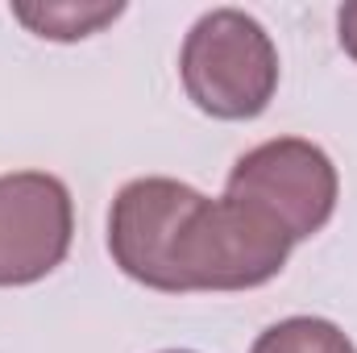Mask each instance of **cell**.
I'll return each mask as SVG.
<instances>
[{
    "label": "cell",
    "mask_w": 357,
    "mask_h": 353,
    "mask_svg": "<svg viewBox=\"0 0 357 353\" xmlns=\"http://www.w3.org/2000/svg\"><path fill=\"white\" fill-rule=\"evenodd\" d=\"M291 258V237L254 208L204 191L183 208L167 246V295L183 291H250L270 283Z\"/></svg>",
    "instance_id": "cell-1"
},
{
    "label": "cell",
    "mask_w": 357,
    "mask_h": 353,
    "mask_svg": "<svg viewBox=\"0 0 357 353\" xmlns=\"http://www.w3.org/2000/svg\"><path fill=\"white\" fill-rule=\"evenodd\" d=\"M187 100L216 121H254L278 91V50L241 8L204 13L178 54Z\"/></svg>",
    "instance_id": "cell-2"
},
{
    "label": "cell",
    "mask_w": 357,
    "mask_h": 353,
    "mask_svg": "<svg viewBox=\"0 0 357 353\" xmlns=\"http://www.w3.org/2000/svg\"><path fill=\"white\" fill-rule=\"evenodd\" d=\"M225 195L254 208L295 246L316 237L333 220L341 179L320 146L303 137H274L237 158L225 183Z\"/></svg>",
    "instance_id": "cell-3"
},
{
    "label": "cell",
    "mask_w": 357,
    "mask_h": 353,
    "mask_svg": "<svg viewBox=\"0 0 357 353\" xmlns=\"http://www.w3.org/2000/svg\"><path fill=\"white\" fill-rule=\"evenodd\" d=\"M75 237L67 183L46 171L0 175V287H29L63 266Z\"/></svg>",
    "instance_id": "cell-4"
},
{
    "label": "cell",
    "mask_w": 357,
    "mask_h": 353,
    "mask_svg": "<svg viewBox=\"0 0 357 353\" xmlns=\"http://www.w3.org/2000/svg\"><path fill=\"white\" fill-rule=\"evenodd\" d=\"M125 13L121 0H17L13 17L50 42H79Z\"/></svg>",
    "instance_id": "cell-5"
},
{
    "label": "cell",
    "mask_w": 357,
    "mask_h": 353,
    "mask_svg": "<svg viewBox=\"0 0 357 353\" xmlns=\"http://www.w3.org/2000/svg\"><path fill=\"white\" fill-rule=\"evenodd\" d=\"M250 353H357L349 333L324 316H287L258 333Z\"/></svg>",
    "instance_id": "cell-6"
},
{
    "label": "cell",
    "mask_w": 357,
    "mask_h": 353,
    "mask_svg": "<svg viewBox=\"0 0 357 353\" xmlns=\"http://www.w3.org/2000/svg\"><path fill=\"white\" fill-rule=\"evenodd\" d=\"M337 29H341L337 38H341V46H345V54L357 63V0H349V4L337 13Z\"/></svg>",
    "instance_id": "cell-7"
},
{
    "label": "cell",
    "mask_w": 357,
    "mask_h": 353,
    "mask_svg": "<svg viewBox=\"0 0 357 353\" xmlns=\"http://www.w3.org/2000/svg\"><path fill=\"white\" fill-rule=\"evenodd\" d=\"M167 353H187V350H167Z\"/></svg>",
    "instance_id": "cell-8"
}]
</instances>
